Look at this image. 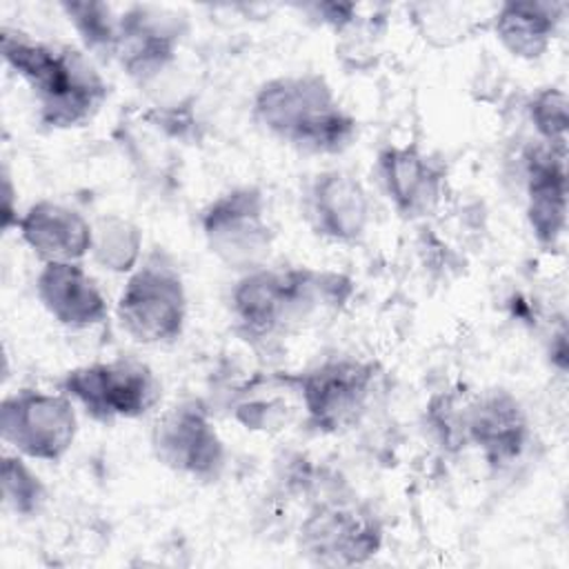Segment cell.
<instances>
[{
    "label": "cell",
    "instance_id": "6da1fadb",
    "mask_svg": "<svg viewBox=\"0 0 569 569\" xmlns=\"http://www.w3.org/2000/svg\"><path fill=\"white\" fill-rule=\"evenodd\" d=\"M0 47L7 67L33 91L44 127H82L104 104L109 84L87 51L42 42L11 27H2Z\"/></svg>",
    "mask_w": 569,
    "mask_h": 569
},
{
    "label": "cell",
    "instance_id": "7a4b0ae2",
    "mask_svg": "<svg viewBox=\"0 0 569 569\" xmlns=\"http://www.w3.org/2000/svg\"><path fill=\"white\" fill-rule=\"evenodd\" d=\"M253 122L271 138L302 153L336 156L358 138V120L313 71L264 80L251 100Z\"/></svg>",
    "mask_w": 569,
    "mask_h": 569
},
{
    "label": "cell",
    "instance_id": "3957f363",
    "mask_svg": "<svg viewBox=\"0 0 569 569\" xmlns=\"http://www.w3.org/2000/svg\"><path fill=\"white\" fill-rule=\"evenodd\" d=\"M189 313L184 280L176 262L160 249L129 273L116 316L122 331L140 345H167L182 336Z\"/></svg>",
    "mask_w": 569,
    "mask_h": 569
},
{
    "label": "cell",
    "instance_id": "277c9868",
    "mask_svg": "<svg viewBox=\"0 0 569 569\" xmlns=\"http://www.w3.org/2000/svg\"><path fill=\"white\" fill-rule=\"evenodd\" d=\"M280 380L298 398L309 427L338 433L353 427L367 411L378 367L371 360L336 356L305 371L280 373Z\"/></svg>",
    "mask_w": 569,
    "mask_h": 569
},
{
    "label": "cell",
    "instance_id": "5b68a950",
    "mask_svg": "<svg viewBox=\"0 0 569 569\" xmlns=\"http://www.w3.org/2000/svg\"><path fill=\"white\" fill-rule=\"evenodd\" d=\"M300 553L320 567H356L369 562L385 542L378 513L356 498L327 496L298 525Z\"/></svg>",
    "mask_w": 569,
    "mask_h": 569
},
{
    "label": "cell",
    "instance_id": "8992f818",
    "mask_svg": "<svg viewBox=\"0 0 569 569\" xmlns=\"http://www.w3.org/2000/svg\"><path fill=\"white\" fill-rule=\"evenodd\" d=\"M200 229L209 251L238 273L264 267L276 240L267 196L256 184L216 196L200 213Z\"/></svg>",
    "mask_w": 569,
    "mask_h": 569
},
{
    "label": "cell",
    "instance_id": "52a82bcc",
    "mask_svg": "<svg viewBox=\"0 0 569 569\" xmlns=\"http://www.w3.org/2000/svg\"><path fill=\"white\" fill-rule=\"evenodd\" d=\"M60 391L102 425L142 418L162 396L151 367L129 356L69 369L60 380Z\"/></svg>",
    "mask_w": 569,
    "mask_h": 569
},
{
    "label": "cell",
    "instance_id": "ba28073f",
    "mask_svg": "<svg viewBox=\"0 0 569 569\" xmlns=\"http://www.w3.org/2000/svg\"><path fill=\"white\" fill-rule=\"evenodd\" d=\"M2 440L20 456L60 462L78 436L76 402L62 391L20 389L0 405Z\"/></svg>",
    "mask_w": 569,
    "mask_h": 569
},
{
    "label": "cell",
    "instance_id": "9c48e42d",
    "mask_svg": "<svg viewBox=\"0 0 569 569\" xmlns=\"http://www.w3.org/2000/svg\"><path fill=\"white\" fill-rule=\"evenodd\" d=\"M151 449L162 467L200 482L218 480L227 462V449L211 413L196 398L180 400L158 416Z\"/></svg>",
    "mask_w": 569,
    "mask_h": 569
},
{
    "label": "cell",
    "instance_id": "30bf717a",
    "mask_svg": "<svg viewBox=\"0 0 569 569\" xmlns=\"http://www.w3.org/2000/svg\"><path fill=\"white\" fill-rule=\"evenodd\" d=\"M373 173L389 204L405 220H422L442 202L445 164L413 142L382 147Z\"/></svg>",
    "mask_w": 569,
    "mask_h": 569
},
{
    "label": "cell",
    "instance_id": "8fae6325",
    "mask_svg": "<svg viewBox=\"0 0 569 569\" xmlns=\"http://www.w3.org/2000/svg\"><path fill=\"white\" fill-rule=\"evenodd\" d=\"M184 20L176 13L133 4L120 13L113 60L140 84L158 80L176 60Z\"/></svg>",
    "mask_w": 569,
    "mask_h": 569
},
{
    "label": "cell",
    "instance_id": "7c38bea8",
    "mask_svg": "<svg viewBox=\"0 0 569 569\" xmlns=\"http://www.w3.org/2000/svg\"><path fill=\"white\" fill-rule=\"evenodd\" d=\"M302 216L316 236L353 244L369 227L371 198L365 184L349 171L325 169L302 191Z\"/></svg>",
    "mask_w": 569,
    "mask_h": 569
},
{
    "label": "cell",
    "instance_id": "4fadbf2b",
    "mask_svg": "<svg viewBox=\"0 0 569 569\" xmlns=\"http://www.w3.org/2000/svg\"><path fill=\"white\" fill-rule=\"evenodd\" d=\"M529 442V420L520 400L500 387L469 396L465 447H476L491 469L516 462Z\"/></svg>",
    "mask_w": 569,
    "mask_h": 569
},
{
    "label": "cell",
    "instance_id": "5bb4252c",
    "mask_svg": "<svg viewBox=\"0 0 569 569\" xmlns=\"http://www.w3.org/2000/svg\"><path fill=\"white\" fill-rule=\"evenodd\" d=\"M522 160L529 229L542 247H556L567 227V151L536 140Z\"/></svg>",
    "mask_w": 569,
    "mask_h": 569
},
{
    "label": "cell",
    "instance_id": "9a60e30c",
    "mask_svg": "<svg viewBox=\"0 0 569 569\" xmlns=\"http://www.w3.org/2000/svg\"><path fill=\"white\" fill-rule=\"evenodd\" d=\"M18 236L44 262H82L91 251L93 222L78 209L49 198L36 200L18 218Z\"/></svg>",
    "mask_w": 569,
    "mask_h": 569
},
{
    "label": "cell",
    "instance_id": "2e32d148",
    "mask_svg": "<svg viewBox=\"0 0 569 569\" xmlns=\"http://www.w3.org/2000/svg\"><path fill=\"white\" fill-rule=\"evenodd\" d=\"M36 296L67 329H91L109 316L107 298L82 262H44L36 276Z\"/></svg>",
    "mask_w": 569,
    "mask_h": 569
},
{
    "label": "cell",
    "instance_id": "e0dca14e",
    "mask_svg": "<svg viewBox=\"0 0 569 569\" xmlns=\"http://www.w3.org/2000/svg\"><path fill=\"white\" fill-rule=\"evenodd\" d=\"M353 282L338 271L284 267V333L318 325L345 309Z\"/></svg>",
    "mask_w": 569,
    "mask_h": 569
},
{
    "label": "cell",
    "instance_id": "ac0fdd59",
    "mask_svg": "<svg viewBox=\"0 0 569 569\" xmlns=\"http://www.w3.org/2000/svg\"><path fill=\"white\" fill-rule=\"evenodd\" d=\"M236 329L251 340L284 333V267H258L240 273L229 296Z\"/></svg>",
    "mask_w": 569,
    "mask_h": 569
},
{
    "label": "cell",
    "instance_id": "d6986e66",
    "mask_svg": "<svg viewBox=\"0 0 569 569\" xmlns=\"http://www.w3.org/2000/svg\"><path fill=\"white\" fill-rule=\"evenodd\" d=\"M565 4L540 0L505 2L491 18L496 40L520 60L542 58L562 22Z\"/></svg>",
    "mask_w": 569,
    "mask_h": 569
},
{
    "label": "cell",
    "instance_id": "ffe728a7",
    "mask_svg": "<svg viewBox=\"0 0 569 569\" xmlns=\"http://www.w3.org/2000/svg\"><path fill=\"white\" fill-rule=\"evenodd\" d=\"M91 258L111 273H131L142 260V229L118 213H104L93 222Z\"/></svg>",
    "mask_w": 569,
    "mask_h": 569
},
{
    "label": "cell",
    "instance_id": "44dd1931",
    "mask_svg": "<svg viewBox=\"0 0 569 569\" xmlns=\"http://www.w3.org/2000/svg\"><path fill=\"white\" fill-rule=\"evenodd\" d=\"M60 9L78 33L87 53L100 56L102 60H113L120 13H116L111 4L93 0H67L60 2Z\"/></svg>",
    "mask_w": 569,
    "mask_h": 569
},
{
    "label": "cell",
    "instance_id": "7402d4cb",
    "mask_svg": "<svg viewBox=\"0 0 569 569\" xmlns=\"http://www.w3.org/2000/svg\"><path fill=\"white\" fill-rule=\"evenodd\" d=\"M4 507L18 518H33L47 505V487L20 453H4L0 469Z\"/></svg>",
    "mask_w": 569,
    "mask_h": 569
},
{
    "label": "cell",
    "instance_id": "603a6c76",
    "mask_svg": "<svg viewBox=\"0 0 569 569\" xmlns=\"http://www.w3.org/2000/svg\"><path fill=\"white\" fill-rule=\"evenodd\" d=\"M527 118L540 142L567 151L569 102L560 87H542L531 93L527 102Z\"/></svg>",
    "mask_w": 569,
    "mask_h": 569
},
{
    "label": "cell",
    "instance_id": "cb8c5ba5",
    "mask_svg": "<svg viewBox=\"0 0 569 569\" xmlns=\"http://www.w3.org/2000/svg\"><path fill=\"white\" fill-rule=\"evenodd\" d=\"M13 200H16V189H13V182H11V176H9V171H7V167L2 169V229L4 231H9L11 227H16L18 224V218H20V213H18V209H16V204H13Z\"/></svg>",
    "mask_w": 569,
    "mask_h": 569
},
{
    "label": "cell",
    "instance_id": "d4e9b609",
    "mask_svg": "<svg viewBox=\"0 0 569 569\" xmlns=\"http://www.w3.org/2000/svg\"><path fill=\"white\" fill-rule=\"evenodd\" d=\"M549 360L551 365L565 373L567 371V365H569V349H567V331L560 329L553 338H551V345H549Z\"/></svg>",
    "mask_w": 569,
    "mask_h": 569
}]
</instances>
